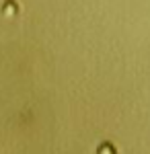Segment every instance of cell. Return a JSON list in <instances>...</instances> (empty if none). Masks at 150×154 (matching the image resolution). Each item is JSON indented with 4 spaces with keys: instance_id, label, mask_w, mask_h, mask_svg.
<instances>
[{
    "instance_id": "1",
    "label": "cell",
    "mask_w": 150,
    "mask_h": 154,
    "mask_svg": "<svg viewBox=\"0 0 150 154\" xmlns=\"http://www.w3.org/2000/svg\"><path fill=\"white\" fill-rule=\"evenodd\" d=\"M17 12H19V6H17L12 0H6V2L2 4V14H4V17H14Z\"/></svg>"
},
{
    "instance_id": "2",
    "label": "cell",
    "mask_w": 150,
    "mask_h": 154,
    "mask_svg": "<svg viewBox=\"0 0 150 154\" xmlns=\"http://www.w3.org/2000/svg\"><path fill=\"white\" fill-rule=\"evenodd\" d=\"M97 154H117V152H115V148H113V144L103 142L99 148H97Z\"/></svg>"
}]
</instances>
